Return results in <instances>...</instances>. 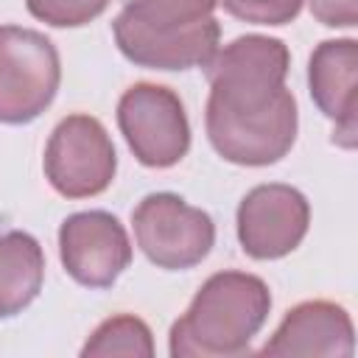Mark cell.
<instances>
[{
	"label": "cell",
	"mask_w": 358,
	"mask_h": 358,
	"mask_svg": "<svg viewBox=\"0 0 358 358\" xmlns=\"http://www.w3.org/2000/svg\"><path fill=\"white\" fill-rule=\"evenodd\" d=\"M310 227V204L291 185H257L238 204V241L255 260L291 255Z\"/></svg>",
	"instance_id": "obj_8"
},
{
	"label": "cell",
	"mask_w": 358,
	"mask_h": 358,
	"mask_svg": "<svg viewBox=\"0 0 358 358\" xmlns=\"http://www.w3.org/2000/svg\"><path fill=\"white\" fill-rule=\"evenodd\" d=\"M62 64L56 45L20 25H0V123L36 120L56 98Z\"/></svg>",
	"instance_id": "obj_4"
},
{
	"label": "cell",
	"mask_w": 358,
	"mask_h": 358,
	"mask_svg": "<svg viewBox=\"0 0 358 358\" xmlns=\"http://www.w3.org/2000/svg\"><path fill=\"white\" fill-rule=\"evenodd\" d=\"M355 352V330L350 313L327 299L299 302L285 313L274 336L263 344L260 355L288 358V355H324L350 358Z\"/></svg>",
	"instance_id": "obj_10"
},
{
	"label": "cell",
	"mask_w": 358,
	"mask_h": 358,
	"mask_svg": "<svg viewBox=\"0 0 358 358\" xmlns=\"http://www.w3.org/2000/svg\"><path fill=\"white\" fill-rule=\"evenodd\" d=\"M355 76H358V42L355 39H324L310 53L308 87L316 109L336 123L333 143L352 148L355 123Z\"/></svg>",
	"instance_id": "obj_11"
},
{
	"label": "cell",
	"mask_w": 358,
	"mask_h": 358,
	"mask_svg": "<svg viewBox=\"0 0 358 358\" xmlns=\"http://www.w3.org/2000/svg\"><path fill=\"white\" fill-rule=\"evenodd\" d=\"M42 168L59 196L87 199L103 193L112 185L117 154L98 117L67 115L59 120L45 145Z\"/></svg>",
	"instance_id": "obj_6"
},
{
	"label": "cell",
	"mask_w": 358,
	"mask_h": 358,
	"mask_svg": "<svg viewBox=\"0 0 358 358\" xmlns=\"http://www.w3.org/2000/svg\"><path fill=\"white\" fill-rule=\"evenodd\" d=\"M59 257L64 271L87 288H109L131 263L123 224L106 210L73 213L59 227Z\"/></svg>",
	"instance_id": "obj_9"
},
{
	"label": "cell",
	"mask_w": 358,
	"mask_h": 358,
	"mask_svg": "<svg viewBox=\"0 0 358 358\" xmlns=\"http://www.w3.org/2000/svg\"><path fill=\"white\" fill-rule=\"evenodd\" d=\"M288 48L282 39L246 34L215 50L204 64L210 98L207 140L232 165L263 168L280 162L296 140V101L285 90Z\"/></svg>",
	"instance_id": "obj_1"
},
{
	"label": "cell",
	"mask_w": 358,
	"mask_h": 358,
	"mask_svg": "<svg viewBox=\"0 0 358 358\" xmlns=\"http://www.w3.org/2000/svg\"><path fill=\"white\" fill-rule=\"evenodd\" d=\"M218 0H131L112 22L120 53L148 70L204 67L218 50Z\"/></svg>",
	"instance_id": "obj_3"
},
{
	"label": "cell",
	"mask_w": 358,
	"mask_h": 358,
	"mask_svg": "<svg viewBox=\"0 0 358 358\" xmlns=\"http://www.w3.org/2000/svg\"><path fill=\"white\" fill-rule=\"evenodd\" d=\"M117 126L145 168H171L190 148V123L179 95L159 84H134L117 101Z\"/></svg>",
	"instance_id": "obj_7"
},
{
	"label": "cell",
	"mask_w": 358,
	"mask_h": 358,
	"mask_svg": "<svg viewBox=\"0 0 358 358\" xmlns=\"http://www.w3.org/2000/svg\"><path fill=\"white\" fill-rule=\"evenodd\" d=\"M271 310L268 285L246 271H218L204 280L190 308L173 322V358H238L260 333Z\"/></svg>",
	"instance_id": "obj_2"
},
{
	"label": "cell",
	"mask_w": 358,
	"mask_h": 358,
	"mask_svg": "<svg viewBox=\"0 0 358 358\" xmlns=\"http://www.w3.org/2000/svg\"><path fill=\"white\" fill-rule=\"evenodd\" d=\"M84 358H106V355H134V358H151L154 355V338L143 319L131 313L112 316L95 327V333L81 347Z\"/></svg>",
	"instance_id": "obj_13"
},
{
	"label": "cell",
	"mask_w": 358,
	"mask_h": 358,
	"mask_svg": "<svg viewBox=\"0 0 358 358\" xmlns=\"http://www.w3.org/2000/svg\"><path fill=\"white\" fill-rule=\"evenodd\" d=\"M112 0H25L31 17L53 28H78L106 11Z\"/></svg>",
	"instance_id": "obj_14"
},
{
	"label": "cell",
	"mask_w": 358,
	"mask_h": 358,
	"mask_svg": "<svg viewBox=\"0 0 358 358\" xmlns=\"http://www.w3.org/2000/svg\"><path fill=\"white\" fill-rule=\"evenodd\" d=\"M131 224L140 252L168 271L199 266L215 243L213 218L176 193H148L134 207Z\"/></svg>",
	"instance_id": "obj_5"
},
{
	"label": "cell",
	"mask_w": 358,
	"mask_h": 358,
	"mask_svg": "<svg viewBox=\"0 0 358 358\" xmlns=\"http://www.w3.org/2000/svg\"><path fill=\"white\" fill-rule=\"evenodd\" d=\"M310 14L327 28H352L358 22V0H310Z\"/></svg>",
	"instance_id": "obj_16"
},
{
	"label": "cell",
	"mask_w": 358,
	"mask_h": 358,
	"mask_svg": "<svg viewBox=\"0 0 358 358\" xmlns=\"http://www.w3.org/2000/svg\"><path fill=\"white\" fill-rule=\"evenodd\" d=\"M218 6L252 25H285L302 11V0H218Z\"/></svg>",
	"instance_id": "obj_15"
},
{
	"label": "cell",
	"mask_w": 358,
	"mask_h": 358,
	"mask_svg": "<svg viewBox=\"0 0 358 358\" xmlns=\"http://www.w3.org/2000/svg\"><path fill=\"white\" fill-rule=\"evenodd\" d=\"M45 255L34 235L0 232V319L22 313L42 291Z\"/></svg>",
	"instance_id": "obj_12"
}]
</instances>
